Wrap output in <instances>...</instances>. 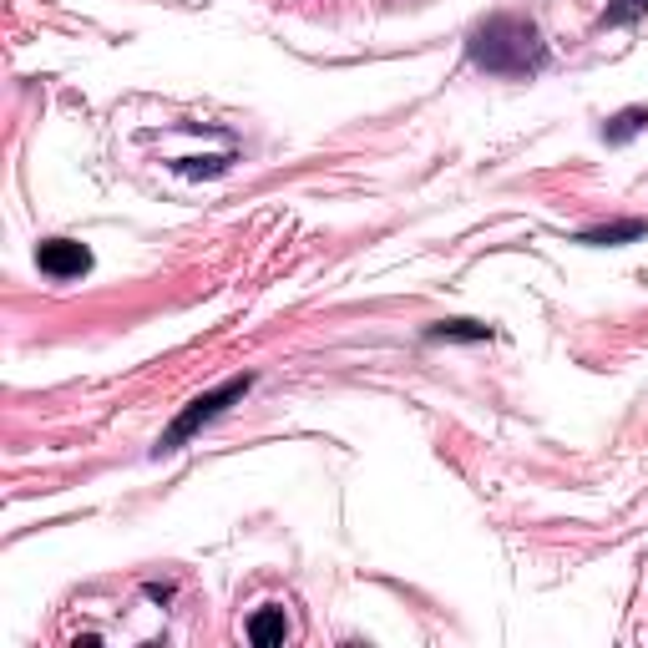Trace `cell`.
Wrapping results in <instances>:
<instances>
[{
  "mask_svg": "<svg viewBox=\"0 0 648 648\" xmlns=\"http://www.w3.org/2000/svg\"><path fill=\"white\" fill-rule=\"evenodd\" d=\"M466 56L486 76H532L547 66V41L532 16H486L466 36Z\"/></svg>",
  "mask_w": 648,
  "mask_h": 648,
  "instance_id": "6da1fadb",
  "label": "cell"
},
{
  "mask_svg": "<svg viewBox=\"0 0 648 648\" xmlns=\"http://www.w3.org/2000/svg\"><path fill=\"white\" fill-rule=\"evenodd\" d=\"M254 390V375L249 370H243V375H233V380H223V385H213V390H203V395H193L188 405H183V411H178V421L168 426V431H162L157 436V446H152V456H173V451H183L208 421H218L223 411H228V405L233 400H243V395H249Z\"/></svg>",
  "mask_w": 648,
  "mask_h": 648,
  "instance_id": "7a4b0ae2",
  "label": "cell"
},
{
  "mask_svg": "<svg viewBox=\"0 0 648 648\" xmlns=\"http://www.w3.org/2000/svg\"><path fill=\"white\" fill-rule=\"evenodd\" d=\"M36 264L51 279H81L92 269V249H87V243H76V238H46L36 249Z\"/></svg>",
  "mask_w": 648,
  "mask_h": 648,
  "instance_id": "3957f363",
  "label": "cell"
},
{
  "mask_svg": "<svg viewBox=\"0 0 648 648\" xmlns=\"http://www.w3.org/2000/svg\"><path fill=\"white\" fill-rule=\"evenodd\" d=\"M648 233V218H618V223H593L578 233V243H588V249H618V243H633Z\"/></svg>",
  "mask_w": 648,
  "mask_h": 648,
  "instance_id": "277c9868",
  "label": "cell"
},
{
  "mask_svg": "<svg viewBox=\"0 0 648 648\" xmlns=\"http://www.w3.org/2000/svg\"><path fill=\"white\" fill-rule=\"evenodd\" d=\"M249 638H254L259 648H269V643H284V638H289V618H284V608H279V603L259 608V613L249 618Z\"/></svg>",
  "mask_w": 648,
  "mask_h": 648,
  "instance_id": "5b68a950",
  "label": "cell"
},
{
  "mask_svg": "<svg viewBox=\"0 0 648 648\" xmlns=\"http://www.w3.org/2000/svg\"><path fill=\"white\" fill-rule=\"evenodd\" d=\"M648 127V107H623V112H613L608 122H603V142H613V147H623L628 137H638Z\"/></svg>",
  "mask_w": 648,
  "mask_h": 648,
  "instance_id": "8992f818",
  "label": "cell"
},
{
  "mask_svg": "<svg viewBox=\"0 0 648 648\" xmlns=\"http://www.w3.org/2000/svg\"><path fill=\"white\" fill-rule=\"evenodd\" d=\"M426 335H431V340H466V345H476V340H492V324H476V319H446V324H431Z\"/></svg>",
  "mask_w": 648,
  "mask_h": 648,
  "instance_id": "52a82bcc",
  "label": "cell"
},
{
  "mask_svg": "<svg viewBox=\"0 0 648 648\" xmlns=\"http://www.w3.org/2000/svg\"><path fill=\"white\" fill-rule=\"evenodd\" d=\"M638 16H648V0H613L603 11V26H633Z\"/></svg>",
  "mask_w": 648,
  "mask_h": 648,
  "instance_id": "ba28073f",
  "label": "cell"
},
{
  "mask_svg": "<svg viewBox=\"0 0 648 648\" xmlns=\"http://www.w3.org/2000/svg\"><path fill=\"white\" fill-rule=\"evenodd\" d=\"M147 598H152V603H168L173 588H168V583H147Z\"/></svg>",
  "mask_w": 648,
  "mask_h": 648,
  "instance_id": "9c48e42d",
  "label": "cell"
}]
</instances>
